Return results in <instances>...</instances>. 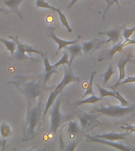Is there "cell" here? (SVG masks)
<instances>
[{"instance_id": "1", "label": "cell", "mask_w": 135, "mask_h": 151, "mask_svg": "<svg viewBox=\"0 0 135 151\" xmlns=\"http://www.w3.org/2000/svg\"><path fill=\"white\" fill-rule=\"evenodd\" d=\"M135 110V106H109L107 107H101L99 109H97L95 112L101 113L104 116H108L112 117H122L123 116L126 115L128 113H132Z\"/></svg>"}, {"instance_id": "2", "label": "cell", "mask_w": 135, "mask_h": 151, "mask_svg": "<svg viewBox=\"0 0 135 151\" xmlns=\"http://www.w3.org/2000/svg\"><path fill=\"white\" fill-rule=\"evenodd\" d=\"M10 38L17 43V49L15 53H14V56H15L17 59H32L31 58L27 56L26 54H32L33 53L40 54L43 58L45 56L44 53H43L40 50H38L37 49H35V48H33L31 46L21 43V42H19L18 40L16 39V38L11 37V36H10Z\"/></svg>"}, {"instance_id": "3", "label": "cell", "mask_w": 135, "mask_h": 151, "mask_svg": "<svg viewBox=\"0 0 135 151\" xmlns=\"http://www.w3.org/2000/svg\"><path fill=\"white\" fill-rule=\"evenodd\" d=\"M41 117V109L40 106H35L28 113V134L30 135L34 132L36 127Z\"/></svg>"}, {"instance_id": "4", "label": "cell", "mask_w": 135, "mask_h": 151, "mask_svg": "<svg viewBox=\"0 0 135 151\" xmlns=\"http://www.w3.org/2000/svg\"><path fill=\"white\" fill-rule=\"evenodd\" d=\"M60 99H58L54 103L52 108L51 113V125H50V132L55 134L59 127L60 120H61V113H60Z\"/></svg>"}, {"instance_id": "5", "label": "cell", "mask_w": 135, "mask_h": 151, "mask_svg": "<svg viewBox=\"0 0 135 151\" xmlns=\"http://www.w3.org/2000/svg\"><path fill=\"white\" fill-rule=\"evenodd\" d=\"M79 77L75 76L70 69V67H69L68 68H66L65 70V73H64V76L62 78V80L59 84L57 85V87H55V89L54 90V91L57 92L58 94H60L62 90L66 87L68 84H70V83L73 82H79Z\"/></svg>"}, {"instance_id": "6", "label": "cell", "mask_w": 135, "mask_h": 151, "mask_svg": "<svg viewBox=\"0 0 135 151\" xmlns=\"http://www.w3.org/2000/svg\"><path fill=\"white\" fill-rule=\"evenodd\" d=\"M47 35L49 36L51 39L54 40V42H56L57 44L59 45V47H58V50L55 53V55L58 54L59 50H61L62 48H65L67 46H70V45H73L75 44V43H78V41L81 40V35H78L77 39L74 40H72V41H66V40H62L61 39H59L56 35H55V33H54V28H50L48 29V32H47Z\"/></svg>"}, {"instance_id": "7", "label": "cell", "mask_w": 135, "mask_h": 151, "mask_svg": "<svg viewBox=\"0 0 135 151\" xmlns=\"http://www.w3.org/2000/svg\"><path fill=\"white\" fill-rule=\"evenodd\" d=\"M90 142H97V143H101L104 145H107V146H111L115 149L119 150H123V151H129L130 150V148H128L126 146L121 143H117L115 142L110 141V140H107V139H100V138H97L95 136H87Z\"/></svg>"}, {"instance_id": "8", "label": "cell", "mask_w": 135, "mask_h": 151, "mask_svg": "<svg viewBox=\"0 0 135 151\" xmlns=\"http://www.w3.org/2000/svg\"><path fill=\"white\" fill-rule=\"evenodd\" d=\"M121 28H115V29L106 31V32H99V35H104L108 37V40L103 42V43L111 42L113 43V45L117 44V43L119 42V40H120L121 33H122V32H121Z\"/></svg>"}, {"instance_id": "9", "label": "cell", "mask_w": 135, "mask_h": 151, "mask_svg": "<svg viewBox=\"0 0 135 151\" xmlns=\"http://www.w3.org/2000/svg\"><path fill=\"white\" fill-rule=\"evenodd\" d=\"M66 50L69 52L70 54V62L72 64L73 61L78 56L81 55V51H82V47L81 45L78 44V43H75V44L70 45L66 47Z\"/></svg>"}, {"instance_id": "10", "label": "cell", "mask_w": 135, "mask_h": 151, "mask_svg": "<svg viewBox=\"0 0 135 151\" xmlns=\"http://www.w3.org/2000/svg\"><path fill=\"white\" fill-rule=\"evenodd\" d=\"M126 135H127L126 133H107V134H97L95 137L100 138V139H107V140H110V141L112 142H115L120 141V140H124L126 139Z\"/></svg>"}, {"instance_id": "11", "label": "cell", "mask_w": 135, "mask_h": 151, "mask_svg": "<svg viewBox=\"0 0 135 151\" xmlns=\"http://www.w3.org/2000/svg\"><path fill=\"white\" fill-rule=\"evenodd\" d=\"M99 43H103V42H99L97 40H93L91 41L83 42L81 47H82V50L85 54H89L92 52H93L97 49Z\"/></svg>"}, {"instance_id": "12", "label": "cell", "mask_w": 135, "mask_h": 151, "mask_svg": "<svg viewBox=\"0 0 135 151\" xmlns=\"http://www.w3.org/2000/svg\"><path fill=\"white\" fill-rule=\"evenodd\" d=\"M44 67H45V76H44V83L46 84L47 83V81L50 80V77L53 74V73H58L59 72L55 69V68L53 67V66L50 64L49 60H48V58L47 56L45 55L44 57Z\"/></svg>"}, {"instance_id": "13", "label": "cell", "mask_w": 135, "mask_h": 151, "mask_svg": "<svg viewBox=\"0 0 135 151\" xmlns=\"http://www.w3.org/2000/svg\"><path fill=\"white\" fill-rule=\"evenodd\" d=\"M23 1L24 0H3V3H4L7 6L9 7L11 10L15 12V13L20 17V18L22 19L23 18V17L21 16V14H20V12H19L18 10V8L20 4H21Z\"/></svg>"}, {"instance_id": "14", "label": "cell", "mask_w": 135, "mask_h": 151, "mask_svg": "<svg viewBox=\"0 0 135 151\" xmlns=\"http://www.w3.org/2000/svg\"><path fill=\"white\" fill-rule=\"evenodd\" d=\"M130 58H126L125 60H123V61H121L118 65V72H119V77H118V82L116 83L115 86L112 87H118V83L122 81V80L125 78L126 76V73H125V67H126V65L130 61Z\"/></svg>"}, {"instance_id": "15", "label": "cell", "mask_w": 135, "mask_h": 151, "mask_svg": "<svg viewBox=\"0 0 135 151\" xmlns=\"http://www.w3.org/2000/svg\"><path fill=\"white\" fill-rule=\"evenodd\" d=\"M0 42L5 45V47L9 51L10 54H14L17 49V43L14 41H9L4 38H0Z\"/></svg>"}, {"instance_id": "16", "label": "cell", "mask_w": 135, "mask_h": 151, "mask_svg": "<svg viewBox=\"0 0 135 151\" xmlns=\"http://www.w3.org/2000/svg\"><path fill=\"white\" fill-rule=\"evenodd\" d=\"M69 52L67 50H64L63 51V54H62V57L61 58V59L59 60L58 62L53 65V67L54 68H57V67H59V65H68L69 67H71V64L70 62V60H69V58H70V55H69Z\"/></svg>"}, {"instance_id": "17", "label": "cell", "mask_w": 135, "mask_h": 151, "mask_svg": "<svg viewBox=\"0 0 135 151\" xmlns=\"http://www.w3.org/2000/svg\"><path fill=\"white\" fill-rule=\"evenodd\" d=\"M56 13H58L59 16V19H60V21H61V23L62 24V25L66 28V30L68 31V32L71 33L72 32V28H70V26L69 24V22L67 21V18H66V15L61 11V9H56Z\"/></svg>"}, {"instance_id": "18", "label": "cell", "mask_w": 135, "mask_h": 151, "mask_svg": "<svg viewBox=\"0 0 135 151\" xmlns=\"http://www.w3.org/2000/svg\"><path fill=\"white\" fill-rule=\"evenodd\" d=\"M12 130L9 125L6 123H2L0 126V134L2 139H7L11 134Z\"/></svg>"}, {"instance_id": "19", "label": "cell", "mask_w": 135, "mask_h": 151, "mask_svg": "<svg viewBox=\"0 0 135 151\" xmlns=\"http://www.w3.org/2000/svg\"><path fill=\"white\" fill-rule=\"evenodd\" d=\"M96 73H97V72H95V71L91 73L90 80L89 81V83H88V86L87 87H86V91L85 92V94H83L82 98H85V97H86L87 95H89V94H91V95L94 94L93 89H92V85H93V79H94V76L95 75H96Z\"/></svg>"}, {"instance_id": "20", "label": "cell", "mask_w": 135, "mask_h": 151, "mask_svg": "<svg viewBox=\"0 0 135 151\" xmlns=\"http://www.w3.org/2000/svg\"><path fill=\"white\" fill-rule=\"evenodd\" d=\"M104 100V98H99V97H97L95 94H92L91 95V97L88 98L86 99H83L82 101H79L77 105L78 106H80V105H83V104H94L97 103L98 101H103Z\"/></svg>"}, {"instance_id": "21", "label": "cell", "mask_w": 135, "mask_h": 151, "mask_svg": "<svg viewBox=\"0 0 135 151\" xmlns=\"http://www.w3.org/2000/svg\"><path fill=\"white\" fill-rule=\"evenodd\" d=\"M36 6L39 8H44V9H51L52 11L56 12V9L55 7L52 6L51 5L45 0H36Z\"/></svg>"}, {"instance_id": "22", "label": "cell", "mask_w": 135, "mask_h": 151, "mask_svg": "<svg viewBox=\"0 0 135 151\" xmlns=\"http://www.w3.org/2000/svg\"><path fill=\"white\" fill-rule=\"evenodd\" d=\"M114 73H115V72L114 70L113 65H110L107 70V72L104 76V84H107L108 83V81L110 80V79H111Z\"/></svg>"}, {"instance_id": "23", "label": "cell", "mask_w": 135, "mask_h": 151, "mask_svg": "<svg viewBox=\"0 0 135 151\" xmlns=\"http://www.w3.org/2000/svg\"><path fill=\"white\" fill-rule=\"evenodd\" d=\"M111 88H112L113 91L115 92V99H117L118 101H120L121 106H123V107H126V106H128L129 105H130L129 101H126V99L123 98V95H122V94H121L119 92L117 91H115V87H111Z\"/></svg>"}, {"instance_id": "24", "label": "cell", "mask_w": 135, "mask_h": 151, "mask_svg": "<svg viewBox=\"0 0 135 151\" xmlns=\"http://www.w3.org/2000/svg\"><path fill=\"white\" fill-rule=\"evenodd\" d=\"M97 87H98V89H99V95L101 98H105V97L110 96V97H114V98H115V92L114 91H107L104 88L101 87L99 85H97Z\"/></svg>"}, {"instance_id": "25", "label": "cell", "mask_w": 135, "mask_h": 151, "mask_svg": "<svg viewBox=\"0 0 135 151\" xmlns=\"http://www.w3.org/2000/svg\"><path fill=\"white\" fill-rule=\"evenodd\" d=\"M123 30L122 32V34H123V38L125 39V40H128V39H130V37L131 36L133 33L135 32V27L131 28H126V26L123 24Z\"/></svg>"}, {"instance_id": "26", "label": "cell", "mask_w": 135, "mask_h": 151, "mask_svg": "<svg viewBox=\"0 0 135 151\" xmlns=\"http://www.w3.org/2000/svg\"><path fill=\"white\" fill-rule=\"evenodd\" d=\"M123 49V47H122V42H118L117 44L114 45L113 48L110 50V53H109V56H110V58H111L112 57L115 55V54L117 53V52L122 51Z\"/></svg>"}, {"instance_id": "27", "label": "cell", "mask_w": 135, "mask_h": 151, "mask_svg": "<svg viewBox=\"0 0 135 151\" xmlns=\"http://www.w3.org/2000/svg\"><path fill=\"white\" fill-rule=\"evenodd\" d=\"M68 132L71 134H77L78 132V127L77 123L74 121H70L68 124Z\"/></svg>"}, {"instance_id": "28", "label": "cell", "mask_w": 135, "mask_h": 151, "mask_svg": "<svg viewBox=\"0 0 135 151\" xmlns=\"http://www.w3.org/2000/svg\"><path fill=\"white\" fill-rule=\"evenodd\" d=\"M135 83V76H129V77L125 79L123 81L122 80V81L118 83V85L126 84V83Z\"/></svg>"}, {"instance_id": "29", "label": "cell", "mask_w": 135, "mask_h": 151, "mask_svg": "<svg viewBox=\"0 0 135 151\" xmlns=\"http://www.w3.org/2000/svg\"><path fill=\"white\" fill-rule=\"evenodd\" d=\"M123 129H125L128 132H135V125H130V124H126V126H123L122 127Z\"/></svg>"}, {"instance_id": "30", "label": "cell", "mask_w": 135, "mask_h": 151, "mask_svg": "<svg viewBox=\"0 0 135 151\" xmlns=\"http://www.w3.org/2000/svg\"><path fill=\"white\" fill-rule=\"evenodd\" d=\"M130 44H135V40H130V39H128V40H125V41L123 42H122V47H125L128 45Z\"/></svg>"}, {"instance_id": "31", "label": "cell", "mask_w": 135, "mask_h": 151, "mask_svg": "<svg viewBox=\"0 0 135 151\" xmlns=\"http://www.w3.org/2000/svg\"><path fill=\"white\" fill-rule=\"evenodd\" d=\"M80 121H81V127L83 128L86 127L88 124V122H89V118L87 117H81L80 118Z\"/></svg>"}, {"instance_id": "32", "label": "cell", "mask_w": 135, "mask_h": 151, "mask_svg": "<svg viewBox=\"0 0 135 151\" xmlns=\"http://www.w3.org/2000/svg\"><path fill=\"white\" fill-rule=\"evenodd\" d=\"M77 143H78L77 142H73L72 144H70V146H69L66 149V150H75L76 146H77V145H76Z\"/></svg>"}, {"instance_id": "33", "label": "cell", "mask_w": 135, "mask_h": 151, "mask_svg": "<svg viewBox=\"0 0 135 151\" xmlns=\"http://www.w3.org/2000/svg\"><path fill=\"white\" fill-rule=\"evenodd\" d=\"M6 144H7V139H3L0 141V150H2V148H1L2 146V150H4Z\"/></svg>"}, {"instance_id": "34", "label": "cell", "mask_w": 135, "mask_h": 151, "mask_svg": "<svg viewBox=\"0 0 135 151\" xmlns=\"http://www.w3.org/2000/svg\"><path fill=\"white\" fill-rule=\"evenodd\" d=\"M78 0H72V1H71V2H70V4L68 5V6H67V8H68V9H70L71 7L73 6V5L75 4L76 2H78Z\"/></svg>"}, {"instance_id": "35", "label": "cell", "mask_w": 135, "mask_h": 151, "mask_svg": "<svg viewBox=\"0 0 135 151\" xmlns=\"http://www.w3.org/2000/svg\"><path fill=\"white\" fill-rule=\"evenodd\" d=\"M114 3H116V5H117V6L119 7V3H118V0H111V2H110V5H109V7L111 6L112 4H114Z\"/></svg>"}, {"instance_id": "36", "label": "cell", "mask_w": 135, "mask_h": 151, "mask_svg": "<svg viewBox=\"0 0 135 151\" xmlns=\"http://www.w3.org/2000/svg\"><path fill=\"white\" fill-rule=\"evenodd\" d=\"M106 1V2L107 3V6L106 9H105V11H104V13H107V9H109V5H110V2H111V1L110 0H105Z\"/></svg>"}, {"instance_id": "37", "label": "cell", "mask_w": 135, "mask_h": 151, "mask_svg": "<svg viewBox=\"0 0 135 151\" xmlns=\"http://www.w3.org/2000/svg\"><path fill=\"white\" fill-rule=\"evenodd\" d=\"M0 13H5V14H7V10L5 9H2V8H0Z\"/></svg>"}]
</instances>
